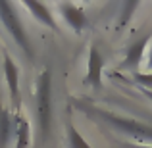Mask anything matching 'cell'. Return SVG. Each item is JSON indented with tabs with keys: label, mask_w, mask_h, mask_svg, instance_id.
<instances>
[{
	"label": "cell",
	"mask_w": 152,
	"mask_h": 148,
	"mask_svg": "<svg viewBox=\"0 0 152 148\" xmlns=\"http://www.w3.org/2000/svg\"><path fill=\"white\" fill-rule=\"evenodd\" d=\"M73 106L77 108L81 114L96 119L98 123H102V125H106V127H110V129L118 131V133L125 135V137L133 139L137 144L152 146V125L150 123H145V121L135 119V117H127V115L114 114V112L106 110V108L94 106V104H87V102H77V100H73Z\"/></svg>",
	"instance_id": "1"
},
{
	"label": "cell",
	"mask_w": 152,
	"mask_h": 148,
	"mask_svg": "<svg viewBox=\"0 0 152 148\" xmlns=\"http://www.w3.org/2000/svg\"><path fill=\"white\" fill-rule=\"evenodd\" d=\"M0 21L6 27V31L12 37V41L19 46V50H21L27 58H33L35 52H33V46H31V39H29V35H27L25 27H23L21 19H19V15H18L15 4L8 2V0H0Z\"/></svg>",
	"instance_id": "2"
},
{
	"label": "cell",
	"mask_w": 152,
	"mask_h": 148,
	"mask_svg": "<svg viewBox=\"0 0 152 148\" xmlns=\"http://www.w3.org/2000/svg\"><path fill=\"white\" fill-rule=\"evenodd\" d=\"M37 121L41 137L50 135L52 125V73L50 69H42L37 81Z\"/></svg>",
	"instance_id": "3"
},
{
	"label": "cell",
	"mask_w": 152,
	"mask_h": 148,
	"mask_svg": "<svg viewBox=\"0 0 152 148\" xmlns=\"http://www.w3.org/2000/svg\"><path fill=\"white\" fill-rule=\"evenodd\" d=\"M150 42H152V33L135 39V41L127 46V50H125V58H123V62H121V69H127V71L137 73V67L141 66L145 54L148 52Z\"/></svg>",
	"instance_id": "4"
},
{
	"label": "cell",
	"mask_w": 152,
	"mask_h": 148,
	"mask_svg": "<svg viewBox=\"0 0 152 148\" xmlns=\"http://www.w3.org/2000/svg\"><path fill=\"white\" fill-rule=\"evenodd\" d=\"M58 12H60V15H62V19L67 23V27L77 35L89 25V17H87L85 10H83L81 6H77V4H73V2H60Z\"/></svg>",
	"instance_id": "5"
},
{
	"label": "cell",
	"mask_w": 152,
	"mask_h": 148,
	"mask_svg": "<svg viewBox=\"0 0 152 148\" xmlns=\"http://www.w3.org/2000/svg\"><path fill=\"white\" fill-rule=\"evenodd\" d=\"M102 67L104 60L96 44L89 46V58H87V85L93 89H100L102 87Z\"/></svg>",
	"instance_id": "6"
},
{
	"label": "cell",
	"mask_w": 152,
	"mask_h": 148,
	"mask_svg": "<svg viewBox=\"0 0 152 148\" xmlns=\"http://www.w3.org/2000/svg\"><path fill=\"white\" fill-rule=\"evenodd\" d=\"M2 71H4V77H6V83H8L12 106L18 108V104H19V67L15 66V62L12 60V56L8 52H4Z\"/></svg>",
	"instance_id": "7"
},
{
	"label": "cell",
	"mask_w": 152,
	"mask_h": 148,
	"mask_svg": "<svg viewBox=\"0 0 152 148\" xmlns=\"http://www.w3.org/2000/svg\"><path fill=\"white\" fill-rule=\"evenodd\" d=\"M21 6L25 8V10L29 12V14L33 15L35 19H37V21H41L45 27L52 29L54 33H62V31H60L58 21H56V17H54V14H52V10L46 6V4L37 2V0H23Z\"/></svg>",
	"instance_id": "8"
},
{
	"label": "cell",
	"mask_w": 152,
	"mask_h": 148,
	"mask_svg": "<svg viewBox=\"0 0 152 148\" xmlns=\"http://www.w3.org/2000/svg\"><path fill=\"white\" fill-rule=\"evenodd\" d=\"M14 133H15V121L12 119L10 112L0 106V148H8Z\"/></svg>",
	"instance_id": "9"
},
{
	"label": "cell",
	"mask_w": 152,
	"mask_h": 148,
	"mask_svg": "<svg viewBox=\"0 0 152 148\" xmlns=\"http://www.w3.org/2000/svg\"><path fill=\"white\" fill-rule=\"evenodd\" d=\"M15 148H27L31 141V125L25 117L15 115Z\"/></svg>",
	"instance_id": "10"
},
{
	"label": "cell",
	"mask_w": 152,
	"mask_h": 148,
	"mask_svg": "<svg viewBox=\"0 0 152 148\" xmlns=\"http://www.w3.org/2000/svg\"><path fill=\"white\" fill-rule=\"evenodd\" d=\"M141 8V2L137 0H129V2H123L121 4V10H119V15H118V29H121L123 25L131 21V15H133L135 10Z\"/></svg>",
	"instance_id": "11"
},
{
	"label": "cell",
	"mask_w": 152,
	"mask_h": 148,
	"mask_svg": "<svg viewBox=\"0 0 152 148\" xmlns=\"http://www.w3.org/2000/svg\"><path fill=\"white\" fill-rule=\"evenodd\" d=\"M66 131H67V142H69V148H93L85 139H83V135L75 129V125L71 121H67Z\"/></svg>",
	"instance_id": "12"
},
{
	"label": "cell",
	"mask_w": 152,
	"mask_h": 148,
	"mask_svg": "<svg viewBox=\"0 0 152 148\" xmlns=\"http://www.w3.org/2000/svg\"><path fill=\"white\" fill-rule=\"evenodd\" d=\"M133 81L139 85V89L152 90V73H133Z\"/></svg>",
	"instance_id": "13"
},
{
	"label": "cell",
	"mask_w": 152,
	"mask_h": 148,
	"mask_svg": "<svg viewBox=\"0 0 152 148\" xmlns=\"http://www.w3.org/2000/svg\"><path fill=\"white\" fill-rule=\"evenodd\" d=\"M146 69L152 73V42L148 46V52H146Z\"/></svg>",
	"instance_id": "14"
},
{
	"label": "cell",
	"mask_w": 152,
	"mask_h": 148,
	"mask_svg": "<svg viewBox=\"0 0 152 148\" xmlns=\"http://www.w3.org/2000/svg\"><path fill=\"white\" fill-rule=\"evenodd\" d=\"M125 148H152V146H148V144H123Z\"/></svg>",
	"instance_id": "15"
},
{
	"label": "cell",
	"mask_w": 152,
	"mask_h": 148,
	"mask_svg": "<svg viewBox=\"0 0 152 148\" xmlns=\"http://www.w3.org/2000/svg\"><path fill=\"white\" fill-rule=\"evenodd\" d=\"M141 93H142V94H145V96H146V98H148V100H150V102H152V90H146V89H141Z\"/></svg>",
	"instance_id": "16"
}]
</instances>
